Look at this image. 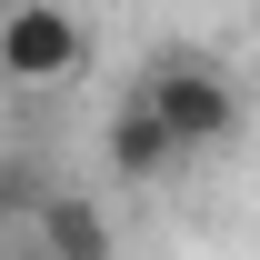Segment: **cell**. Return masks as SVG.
<instances>
[{"label":"cell","instance_id":"obj_1","mask_svg":"<svg viewBox=\"0 0 260 260\" xmlns=\"http://www.w3.org/2000/svg\"><path fill=\"white\" fill-rule=\"evenodd\" d=\"M240 130V80L210 50H160L110 110V170L120 180H170V170L210 160Z\"/></svg>","mask_w":260,"mask_h":260},{"label":"cell","instance_id":"obj_2","mask_svg":"<svg viewBox=\"0 0 260 260\" xmlns=\"http://www.w3.org/2000/svg\"><path fill=\"white\" fill-rule=\"evenodd\" d=\"M0 70L40 90V80H70L80 70V20H70L60 0H10L0 10Z\"/></svg>","mask_w":260,"mask_h":260},{"label":"cell","instance_id":"obj_3","mask_svg":"<svg viewBox=\"0 0 260 260\" xmlns=\"http://www.w3.org/2000/svg\"><path fill=\"white\" fill-rule=\"evenodd\" d=\"M30 260H110V220H100L80 190H50L30 210V240H20Z\"/></svg>","mask_w":260,"mask_h":260},{"label":"cell","instance_id":"obj_4","mask_svg":"<svg viewBox=\"0 0 260 260\" xmlns=\"http://www.w3.org/2000/svg\"><path fill=\"white\" fill-rule=\"evenodd\" d=\"M50 190H60V180H50V160H40V150H20V140H0V240H10V250L30 240V210H40Z\"/></svg>","mask_w":260,"mask_h":260},{"label":"cell","instance_id":"obj_5","mask_svg":"<svg viewBox=\"0 0 260 260\" xmlns=\"http://www.w3.org/2000/svg\"><path fill=\"white\" fill-rule=\"evenodd\" d=\"M10 260H30V250H10Z\"/></svg>","mask_w":260,"mask_h":260}]
</instances>
